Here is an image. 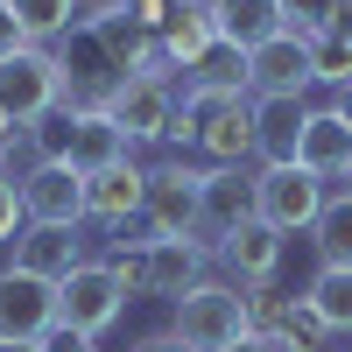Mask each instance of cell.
I'll return each instance as SVG.
<instances>
[{"mask_svg": "<svg viewBox=\"0 0 352 352\" xmlns=\"http://www.w3.org/2000/svg\"><path fill=\"white\" fill-rule=\"evenodd\" d=\"M169 331L184 338L190 352H226V345H240V338H247V289H240V282L204 275L190 296H176Z\"/></svg>", "mask_w": 352, "mask_h": 352, "instance_id": "cell-1", "label": "cell"}, {"mask_svg": "<svg viewBox=\"0 0 352 352\" xmlns=\"http://www.w3.org/2000/svg\"><path fill=\"white\" fill-rule=\"evenodd\" d=\"M324 197H331V184L310 176L303 162H261L254 169V219L275 226L282 240H289V232H310L317 212H324Z\"/></svg>", "mask_w": 352, "mask_h": 352, "instance_id": "cell-2", "label": "cell"}, {"mask_svg": "<svg viewBox=\"0 0 352 352\" xmlns=\"http://www.w3.org/2000/svg\"><path fill=\"white\" fill-rule=\"evenodd\" d=\"M127 289H120V275L106 268V261H78V268L56 282V324H71V331H85V338H106L113 324L127 317Z\"/></svg>", "mask_w": 352, "mask_h": 352, "instance_id": "cell-3", "label": "cell"}, {"mask_svg": "<svg viewBox=\"0 0 352 352\" xmlns=\"http://www.w3.org/2000/svg\"><path fill=\"white\" fill-rule=\"evenodd\" d=\"M50 106H64V64H56V50L28 43V50H14L8 64H0V113H8L14 127H28V120H43Z\"/></svg>", "mask_w": 352, "mask_h": 352, "instance_id": "cell-4", "label": "cell"}, {"mask_svg": "<svg viewBox=\"0 0 352 352\" xmlns=\"http://www.w3.org/2000/svg\"><path fill=\"white\" fill-rule=\"evenodd\" d=\"M247 219H254V162H219V169H204V184H197V247L219 261L226 232H240Z\"/></svg>", "mask_w": 352, "mask_h": 352, "instance_id": "cell-5", "label": "cell"}, {"mask_svg": "<svg viewBox=\"0 0 352 352\" xmlns=\"http://www.w3.org/2000/svg\"><path fill=\"white\" fill-rule=\"evenodd\" d=\"M56 64H64V106H78V113H106L113 92L127 85V71L106 56V43L92 28H71V36L56 43Z\"/></svg>", "mask_w": 352, "mask_h": 352, "instance_id": "cell-6", "label": "cell"}, {"mask_svg": "<svg viewBox=\"0 0 352 352\" xmlns=\"http://www.w3.org/2000/svg\"><path fill=\"white\" fill-rule=\"evenodd\" d=\"M197 184H204V169H190V162L148 169V204H141L148 240H190L197 247Z\"/></svg>", "mask_w": 352, "mask_h": 352, "instance_id": "cell-7", "label": "cell"}, {"mask_svg": "<svg viewBox=\"0 0 352 352\" xmlns=\"http://www.w3.org/2000/svg\"><path fill=\"white\" fill-rule=\"evenodd\" d=\"M113 120H120V134L134 141V148H155V141H169L176 127V78H127L120 92H113Z\"/></svg>", "mask_w": 352, "mask_h": 352, "instance_id": "cell-8", "label": "cell"}, {"mask_svg": "<svg viewBox=\"0 0 352 352\" xmlns=\"http://www.w3.org/2000/svg\"><path fill=\"white\" fill-rule=\"evenodd\" d=\"M56 331V282L43 275H28V268H0V338H28V345H43Z\"/></svg>", "mask_w": 352, "mask_h": 352, "instance_id": "cell-9", "label": "cell"}, {"mask_svg": "<svg viewBox=\"0 0 352 352\" xmlns=\"http://www.w3.org/2000/svg\"><path fill=\"white\" fill-rule=\"evenodd\" d=\"M247 78H254V99L275 92V99H310V36H296V28H282V36H268L261 50H247Z\"/></svg>", "mask_w": 352, "mask_h": 352, "instance_id": "cell-10", "label": "cell"}, {"mask_svg": "<svg viewBox=\"0 0 352 352\" xmlns=\"http://www.w3.org/2000/svg\"><path fill=\"white\" fill-rule=\"evenodd\" d=\"M21 219L28 226H78L85 232V176L71 162H36L21 176Z\"/></svg>", "mask_w": 352, "mask_h": 352, "instance_id": "cell-11", "label": "cell"}, {"mask_svg": "<svg viewBox=\"0 0 352 352\" xmlns=\"http://www.w3.org/2000/svg\"><path fill=\"white\" fill-rule=\"evenodd\" d=\"M141 204H148V169H141L134 155L113 162V169H99V176H85V219L127 232V226L141 219Z\"/></svg>", "mask_w": 352, "mask_h": 352, "instance_id": "cell-12", "label": "cell"}, {"mask_svg": "<svg viewBox=\"0 0 352 352\" xmlns=\"http://www.w3.org/2000/svg\"><path fill=\"white\" fill-rule=\"evenodd\" d=\"M282 232L275 226H261V219H247L240 232H226V247H219V261H226V275L240 282V289H268L275 282V268H282Z\"/></svg>", "mask_w": 352, "mask_h": 352, "instance_id": "cell-13", "label": "cell"}, {"mask_svg": "<svg viewBox=\"0 0 352 352\" xmlns=\"http://www.w3.org/2000/svg\"><path fill=\"white\" fill-rule=\"evenodd\" d=\"M78 261H92L85 240H78V226H21V240H14V268L43 275V282H64Z\"/></svg>", "mask_w": 352, "mask_h": 352, "instance_id": "cell-14", "label": "cell"}, {"mask_svg": "<svg viewBox=\"0 0 352 352\" xmlns=\"http://www.w3.org/2000/svg\"><path fill=\"white\" fill-rule=\"evenodd\" d=\"M204 8H212V36L232 43V50H261L268 36L289 28L282 0H204Z\"/></svg>", "mask_w": 352, "mask_h": 352, "instance_id": "cell-15", "label": "cell"}, {"mask_svg": "<svg viewBox=\"0 0 352 352\" xmlns=\"http://www.w3.org/2000/svg\"><path fill=\"white\" fill-rule=\"evenodd\" d=\"M296 162L310 176H324V184H338L345 162H352V127L338 120L331 106H310V120H303V141H296Z\"/></svg>", "mask_w": 352, "mask_h": 352, "instance_id": "cell-16", "label": "cell"}, {"mask_svg": "<svg viewBox=\"0 0 352 352\" xmlns=\"http://www.w3.org/2000/svg\"><path fill=\"white\" fill-rule=\"evenodd\" d=\"M303 120H310V99H275V92H261V99H254V148H261V162H296Z\"/></svg>", "mask_w": 352, "mask_h": 352, "instance_id": "cell-17", "label": "cell"}, {"mask_svg": "<svg viewBox=\"0 0 352 352\" xmlns=\"http://www.w3.org/2000/svg\"><path fill=\"white\" fill-rule=\"evenodd\" d=\"M197 155L204 162H261V148H254V99H232V106H219L212 120H204V134H197Z\"/></svg>", "mask_w": 352, "mask_h": 352, "instance_id": "cell-18", "label": "cell"}, {"mask_svg": "<svg viewBox=\"0 0 352 352\" xmlns=\"http://www.w3.org/2000/svg\"><path fill=\"white\" fill-rule=\"evenodd\" d=\"M204 268H212V254L190 247V240H148V296H190V289L204 282Z\"/></svg>", "mask_w": 352, "mask_h": 352, "instance_id": "cell-19", "label": "cell"}, {"mask_svg": "<svg viewBox=\"0 0 352 352\" xmlns=\"http://www.w3.org/2000/svg\"><path fill=\"white\" fill-rule=\"evenodd\" d=\"M127 155H134V141L120 134L113 113H78V127H71V169L78 176H99V169L127 162Z\"/></svg>", "mask_w": 352, "mask_h": 352, "instance_id": "cell-20", "label": "cell"}, {"mask_svg": "<svg viewBox=\"0 0 352 352\" xmlns=\"http://www.w3.org/2000/svg\"><path fill=\"white\" fill-rule=\"evenodd\" d=\"M310 247H317V268H352V190L324 197V212L310 226Z\"/></svg>", "mask_w": 352, "mask_h": 352, "instance_id": "cell-21", "label": "cell"}, {"mask_svg": "<svg viewBox=\"0 0 352 352\" xmlns=\"http://www.w3.org/2000/svg\"><path fill=\"white\" fill-rule=\"evenodd\" d=\"M303 303L317 310V324H324L331 338L352 331V268H317L310 289H303Z\"/></svg>", "mask_w": 352, "mask_h": 352, "instance_id": "cell-22", "label": "cell"}, {"mask_svg": "<svg viewBox=\"0 0 352 352\" xmlns=\"http://www.w3.org/2000/svg\"><path fill=\"white\" fill-rule=\"evenodd\" d=\"M155 43H162V56H169L176 71H190L197 56L219 43V36H212V8H204V0H197V8H184V14H176L169 28H155Z\"/></svg>", "mask_w": 352, "mask_h": 352, "instance_id": "cell-23", "label": "cell"}, {"mask_svg": "<svg viewBox=\"0 0 352 352\" xmlns=\"http://www.w3.org/2000/svg\"><path fill=\"white\" fill-rule=\"evenodd\" d=\"M8 8H14V21L28 28V43H64L71 36V28H78V0H8Z\"/></svg>", "mask_w": 352, "mask_h": 352, "instance_id": "cell-24", "label": "cell"}, {"mask_svg": "<svg viewBox=\"0 0 352 352\" xmlns=\"http://www.w3.org/2000/svg\"><path fill=\"white\" fill-rule=\"evenodd\" d=\"M190 85H204V92H254V78H247V50L212 43V50L190 64Z\"/></svg>", "mask_w": 352, "mask_h": 352, "instance_id": "cell-25", "label": "cell"}, {"mask_svg": "<svg viewBox=\"0 0 352 352\" xmlns=\"http://www.w3.org/2000/svg\"><path fill=\"white\" fill-rule=\"evenodd\" d=\"M71 127H78V106H50L43 120H28V155L36 162H71Z\"/></svg>", "mask_w": 352, "mask_h": 352, "instance_id": "cell-26", "label": "cell"}, {"mask_svg": "<svg viewBox=\"0 0 352 352\" xmlns=\"http://www.w3.org/2000/svg\"><path fill=\"white\" fill-rule=\"evenodd\" d=\"M99 261L120 275L127 296H148V240H127V232H120V240H106V254H99Z\"/></svg>", "mask_w": 352, "mask_h": 352, "instance_id": "cell-27", "label": "cell"}, {"mask_svg": "<svg viewBox=\"0 0 352 352\" xmlns=\"http://www.w3.org/2000/svg\"><path fill=\"white\" fill-rule=\"evenodd\" d=\"M310 71H317V85H352V43H338V36H310Z\"/></svg>", "mask_w": 352, "mask_h": 352, "instance_id": "cell-28", "label": "cell"}, {"mask_svg": "<svg viewBox=\"0 0 352 352\" xmlns=\"http://www.w3.org/2000/svg\"><path fill=\"white\" fill-rule=\"evenodd\" d=\"M21 176L8 169V155H0V247H8V240H21Z\"/></svg>", "mask_w": 352, "mask_h": 352, "instance_id": "cell-29", "label": "cell"}, {"mask_svg": "<svg viewBox=\"0 0 352 352\" xmlns=\"http://www.w3.org/2000/svg\"><path fill=\"white\" fill-rule=\"evenodd\" d=\"M282 14H289V28H296V36H317V21L331 14V0H282Z\"/></svg>", "mask_w": 352, "mask_h": 352, "instance_id": "cell-30", "label": "cell"}, {"mask_svg": "<svg viewBox=\"0 0 352 352\" xmlns=\"http://www.w3.org/2000/svg\"><path fill=\"white\" fill-rule=\"evenodd\" d=\"M184 8H197V0H134V14L148 21V28H169V21L184 14Z\"/></svg>", "mask_w": 352, "mask_h": 352, "instance_id": "cell-31", "label": "cell"}, {"mask_svg": "<svg viewBox=\"0 0 352 352\" xmlns=\"http://www.w3.org/2000/svg\"><path fill=\"white\" fill-rule=\"evenodd\" d=\"M14 50H28V28L14 21V8H8V0H0V64H8Z\"/></svg>", "mask_w": 352, "mask_h": 352, "instance_id": "cell-32", "label": "cell"}, {"mask_svg": "<svg viewBox=\"0 0 352 352\" xmlns=\"http://www.w3.org/2000/svg\"><path fill=\"white\" fill-rule=\"evenodd\" d=\"M43 352H99V338H85V331H71V324H56V331L43 338Z\"/></svg>", "mask_w": 352, "mask_h": 352, "instance_id": "cell-33", "label": "cell"}, {"mask_svg": "<svg viewBox=\"0 0 352 352\" xmlns=\"http://www.w3.org/2000/svg\"><path fill=\"white\" fill-rule=\"evenodd\" d=\"M317 36H338V43H352V0H331V14L317 21Z\"/></svg>", "mask_w": 352, "mask_h": 352, "instance_id": "cell-34", "label": "cell"}, {"mask_svg": "<svg viewBox=\"0 0 352 352\" xmlns=\"http://www.w3.org/2000/svg\"><path fill=\"white\" fill-rule=\"evenodd\" d=\"M127 352H190L184 338H176V331H148V338H134Z\"/></svg>", "mask_w": 352, "mask_h": 352, "instance_id": "cell-35", "label": "cell"}, {"mask_svg": "<svg viewBox=\"0 0 352 352\" xmlns=\"http://www.w3.org/2000/svg\"><path fill=\"white\" fill-rule=\"evenodd\" d=\"M331 113H338V120L352 127V85H338V92H331Z\"/></svg>", "mask_w": 352, "mask_h": 352, "instance_id": "cell-36", "label": "cell"}, {"mask_svg": "<svg viewBox=\"0 0 352 352\" xmlns=\"http://www.w3.org/2000/svg\"><path fill=\"white\" fill-rule=\"evenodd\" d=\"M14 141H21V127L8 120V113H0V155H14Z\"/></svg>", "mask_w": 352, "mask_h": 352, "instance_id": "cell-37", "label": "cell"}, {"mask_svg": "<svg viewBox=\"0 0 352 352\" xmlns=\"http://www.w3.org/2000/svg\"><path fill=\"white\" fill-rule=\"evenodd\" d=\"M226 352H275V345H268V338H254V331H247L240 345H226Z\"/></svg>", "mask_w": 352, "mask_h": 352, "instance_id": "cell-38", "label": "cell"}, {"mask_svg": "<svg viewBox=\"0 0 352 352\" xmlns=\"http://www.w3.org/2000/svg\"><path fill=\"white\" fill-rule=\"evenodd\" d=\"M0 352H43V345H28V338H0Z\"/></svg>", "mask_w": 352, "mask_h": 352, "instance_id": "cell-39", "label": "cell"}, {"mask_svg": "<svg viewBox=\"0 0 352 352\" xmlns=\"http://www.w3.org/2000/svg\"><path fill=\"white\" fill-rule=\"evenodd\" d=\"M338 190H352V162H345V176H338Z\"/></svg>", "mask_w": 352, "mask_h": 352, "instance_id": "cell-40", "label": "cell"}]
</instances>
